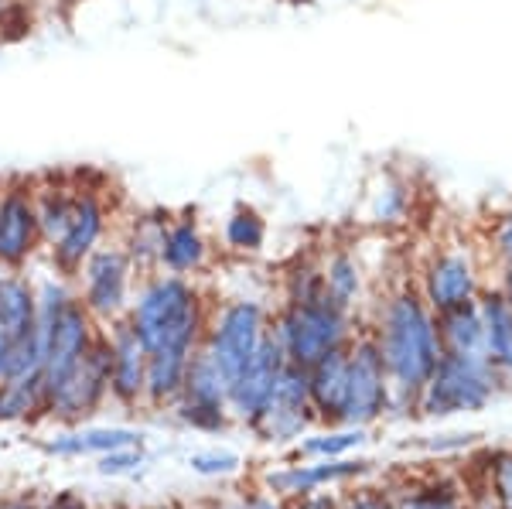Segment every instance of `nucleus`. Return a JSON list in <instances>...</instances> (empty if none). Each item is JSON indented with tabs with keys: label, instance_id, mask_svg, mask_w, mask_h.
<instances>
[{
	"label": "nucleus",
	"instance_id": "obj_4",
	"mask_svg": "<svg viewBox=\"0 0 512 509\" xmlns=\"http://www.w3.org/2000/svg\"><path fill=\"white\" fill-rule=\"evenodd\" d=\"M502 387H506V380L495 373L489 359L441 352L434 376L427 380V387L417 400V410L424 417L475 414V410L489 407Z\"/></svg>",
	"mask_w": 512,
	"mask_h": 509
},
{
	"label": "nucleus",
	"instance_id": "obj_36",
	"mask_svg": "<svg viewBox=\"0 0 512 509\" xmlns=\"http://www.w3.org/2000/svg\"><path fill=\"white\" fill-rule=\"evenodd\" d=\"M403 209V192L400 188H386L383 195H379V216L386 219V223H393L396 216H400Z\"/></svg>",
	"mask_w": 512,
	"mask_h": 509
},
{
	"label": "nucleus",
	"instance_id": "obj_43",
	"mask_svg": "<svg viewBox=\"0 0 512 509\" xmlns=\"http://www.w3.org/2000/svg\"><path fill=\"white\" fill-rule=\"evenodd\" d=\"M284 4H315V0H284Z\"/></svg>",
	"mask_w": 512,
	"mask_h": 509
},
{
	"label": "nucleus",
	"instance_id": "obj_22",
	"mask_svg": "<svg viewBox=\"0 0 512 509\" xmlns=\"http://www.w3.org/2000/svg\"><path fill=\"white\" fill-rule=\"evenodd\" d=\"M168 223H171L168 212H140L134 223H130L123 250H127L137 274H151V270L161 267V246H164V233H168Z\"/></svg>",
	"mask_w": 512,
	"mask_h": 509
},
{
	"label": "nucleus",
	"instance_id": "obj_28",
	"mask_svg": "<svg viewBox=\"0 0 512 509\" xmlns=\"http://www.w3.org/2000/svg\"><path fill=\"white\" fill-rule=\"evenodd\" d=\"M222 236H226L229 250L256 253L267 243V223H263V216L256 209H250V205H239L233 216L226 219V226H222Z\"/></svg>",
	"mask_w": 512,
	"mask_h": 509
},
{
	"label": "nucleus",
	"instance_id": "obj_40",
	"mask_svg": "<svg viewBox=\"0 0 512 509\" xmlns=\"http://www.w3.org/2000/svg\"><path fill=\"white\" fill-rule=\"evenodd\" d=\"M52 509H89V506L82 503V499L76 496V492H62V496L52 503Z\"/></svg>",
	"mask_w": 512,
	"mask_h": 509
},
{
	"label": "nucleus",
	"instance_id": "obj_44",
	"mask_svg": "<svg viewBox=\"0 0 512 509\" xmlns=\"http://www.w3.org/2000/svg\"><path fill=\"white\" fill-rule=\"evenodd\" d=\"M62 4H82V0H62Z\"/></svg>",
	"mask_w": 512,
	"mask_h": 509
},
{
	"label": "nucleus",
	"instance_id": "obj_21",
	"mask_svg": "<svg viewBox=\"0 0 512 509\" xmlns=\"http://www.w3.org/2000/svg\"><path fill=\"white\" fill-rule=\"evenodd\" d=\"M437 335H441V352L485 359V322L478 298L451 311H441L437 315Z\"/></svg>",
	"mask_w": 512,
	"mask_h": 509
},
{
	"label": "nucleus",
	"instance_id": "obj_19",
	"mask_svg": "<svg viewBox=\"0 0 512 509\" xmlns=\"http://www.w3.org/2000/svg\"><path fill=\"white\" fill-rule=\"evenodd\" d=\"M205 260H209V240H205L202 229H198V219L192 212L171 219L168 233H164V246H161V270L188 277V274H195V270H202Z\"/></svg>",
	"mask_w": 512,
	"mask_h": 509
},
{
	"label": "nucleus",
	"instance_id": "obj_15",
	"mask_svg": "<svg viewBox=\"0 0 512 509\" xmlns=\"http://www.w3.org/2000/svg\"><path fill=\"white\" fill-rule=\"evenodd\" d=\"M106 342H110V393L120 404H137L144 400V376H147V349L130 328L127 315L110 322Z\"/></svg>",
	"mask_w": 512,
	"mask_h": 509
},
{
	"label": "nucleus",
	"instance_id": "obj_5",
	"mask_svg": "<svg viewBox=\"0 0 512 509\" xmlns=\"http://www.w3.org/2000/svg\"><path fill=\"white\" fill-rule=\"evenodd\" d=\"M267 332H270L267 311H263L260 301H250V298L229 301V305H222L216 315L209 318L202 346L216 359V366L229 380V387H233V380L256 356V349L267 339Z\"/></svg>",
	"mask_w": 512,
	"mask_h": 509
},
{
	"label": "nucleus",
	"instance_id": "obj_11",
	"mask_svg": "<svg viewBox=\"0 0 512 509\" xmlns=\"http://www.w3.org/2000/svg\"><path fill=\"white\" fill-rule=\"evenodd\" d=\"M41 246L35 185L11 182L0 188V267L21 270Z\"/></svg>",
	"mask_w": 512,
	"mask_h": 509
},
{
	"label": "nucleus",
	"instance_id": "obj_9",
	"mask_svg": "<svg viewBox=\"0 0 512 509\" xmlns=\"http://www.w3.org/2000/svg\"><path fill=\"white\" fill-rule=\"evenodd\" d=\"M178 417L198 431H222L229 421V380L209 349L198 346L188 359L185 387L178 397Z\"/></svg>",
	"mask_w": 512,
	"mask_h": 509
},
{
	"label": "nucleus",
	"instance_id": "obj_27",
	"mask_svg": "<svg viewBox=\"0 0 512 509\" xmlns=\"http://www.w3.org/2000/svg\"><path fill=\"white\" fill-rule=\"evenodd\" d=\"M35 410H45V380H41V373L7 380L0 387V421H21V417L35 414Z\"/></svg>",
	"mask_w": 512,
	"mask_h": 509
},
{
	"label": "nucleus",
	"instance_id": "obj_25",
	"mask_svg": "<svg viewBox=\"0 0 512 509\" xmlns=\"http://www.w3.org/2000/svg\"><path fill=\"white\" fill-rule=\"evenodd\" d=\"M321 281H325V298L332 301L335 308L352 315L362 298V270L349 250H335L332 257L321 264Z\"/></svg>",
	"mask_w": 512,
	"mask_h": 509
},
{
	"label": "nucleus",
	"instance_id": "obj_41",
	"mask_svg": "<svg viewBox=\"0 0 512 509\" xmlns=\"http://www.w3.org/2000/svg\"><path fill=\"white\" fill-rule=\"evenodd\" d=\"M468 509H495L492 499L485 496V489H475L472 496H468Z\"/></svg>",
	"mask_w": 512,
	"mask_h": 509
},
{
	"label": "nucleus",
	"instance_id": "obj_24",
	"mask_svg": "<svg viewBox=\"0 0 512 509\" xmlns=\"http://www.w3.org/2000/svg\"><path fill=\"white\" fill-rule=\"evenodd\" d=\"M76 185H41L35 188V209H38V229L41 243H59L62 233L72 223V212H76Z\"/></svg>",
	"mask_w": 512,
	"mask_h": 509
},
{
	"label": "nucleus",
	"instance_id": "obj_18",
	"mask_svg": "<svg viewBox=\"0 0 512 509\" xmlns=\"http://www.w3.org/2000/svg\"><path fill=\"white\" fill-rule=\"evenodd\" d=\"M478 308L485 322V359L495 366V373L512 383V305L499 287L478 291Z\"/></svg>",
	"mask_w": 512,
	"mask_h": 509
},
{
	"label": "nucleus",
	"instance_id": "obj_3",
	"mask_svg": "<svg viewBox=\"0 0 512 509\" xmlns=\"http://www.w3.org/2000/svg\"><path fill=\"white\" fill-rule=\"evenodd\" d=\"M270 332L277 335L287 363L301 369H311L328 352L345 349L355 339L352 315L335 308L325 294L315 301H304V305H284Z\"/></svg>",
	"mask_w": 512,
	"mask_h": 509
},
{
	"label": "nucleus",
	"instance_id": "obj_32",
	"mask_svg": "<svg viewBox=\"0 0 512 509\" xmlns=\"http://www.w3.org/2000/svg\"><path fill=\"white\" fill-rule=\"evenodd\" d=\"M325 294V281H321V264L315 260H301L291 274H287V301L284 305H304Z\"/></svg>",
	"mask_w": 512,
	"mask_h": 509
},
{
	"label": "nucleus",
	"instance_id": "obj_7",
	"mask_svg": "<svg viewBox=\"0 0 512 509\" xmlns=\"http://www.w3.org/2000/svg\"><path fill=\"white\" fill-rule=\"evenodd\" d=\"M79 301L86 305L96 322H117L130 308V277H134V264H130L123 243L96 246L79 267Z\"/></svg>",
	"mask_w": 512,
	"mask_h": 509
},
{
	"label": "nucleus",
	"instance_id": "obj_31",
	"mask_svg": "<svg viewBox=\"0 0 512 509\" xmlns=\"http://www.w3.org/2000/svg\"><path fill=\"white\" fill-rule=\"evenodd\" d=\"M492 257H495V270H499V281L492 287H499L506 294V301L512 305V209L502 212L492 223Z\"/></svg>",
	"mask_w": 512,
	"mask_h": 509
},
{
	"label": "nucleus",
	"instance_id": "obj_42",
	"mask_svg": "<svg viewBox=\"0 0 512 509\" xmlns=\"http://www.w3.org/2000/svg\"><path fill=\"white\" fill-rule=\"evenodd\" d=\"M0 509H38L35 503H28V499H11V503H4Z\"/></svg>",
	"mask_w": 512,
	"mask_h": 509
},
{
	"label": "nucleus",
	"instance_id": "obj_14",
	"mask_svg": "<svg viewBox=\"0 0 512 509\" xmlns=\"http://www.w3.org/2000/svg\"><path fill=\"white\" fill-rule=\"evenodd\" d=\"M110 223V209H106L103 195L96 188H79L76 195V212H72V223L62 233L59 243H52V264L62 277H76L79 267L86 264V257L96 250L99 240Z\"/></svg>",
	"mask_w": 512,
	"mask_h": 509
},
{
	"label": "nucleus",
	"instance_id": "obj_6",
	"mask_svg": "<svg viewBox=\"0 0 512 509\" xmlns=\"http://www.w3.org/2000/svg\"><path fill=\"white\" fill-rule=\"evenodd\" d=\"M390 410V376L383 366L373 332L355 335L349 342V390L338 428H369Z\"/></svg>",
	"mask_w": 512,
	"mask_h": 509
},
{
	"label": "nucleus",
	"instance_id": "obj_37",
	"mask_svg": "<svg viewBox=\"0 0 512 509\" xmlns=\"http://www.w3.org/2000/svg\"><path fill=\"white\" fill-rule=\"evenodd\" d=\"M236 509H284V503H280V496H274V492H250V496L239 499Z\"/></svg>",
	"mask_w": 512,
	"mask_h": 509
},
{
	"label": "nucleus",
	"instance_id": "obj_20",
	"mask_svg": "<svg viewBox=\"0 0 512 509\" xmlns=\"http://www.w3.org/2000/svg\"><path fill=\"white\" fill-rule=\"evenodd\" d=\"M35 325H38V287L21 270L0 274V332L11 342H18Z\"/></svg>",
	"mask_w": 512,
	"mask_h": 509
},
{
	"label": "nucleus",
	"instance_id": "obj_8",
	"mask_svg": "<svg viewBox=\"0 0 512 509\" xmlns=\"http://www.w3.org/2000/svg\"><path fill=\"white\" fill-rule=\"evenodd\" d=\"M110 397V342L99 328L96 342L69 373L48 390L45 410L59 421H82Z\"/></svg>",
	"mask_w": 512,
	"mask_h": 509
},
{
	"label": "nucleus",
	"instance_id": "obj_38",
	"mask_svg": "<svg viewBox=\"0 0 512 509\" xmlns=\"http://www.w3.org/2000/svg\"><path fill=\"white\" fill-rule=\"evenodd\" d=\"M294 509H338V499L325 496V492H308V496H297Z\"/></svg>",
	"mask_w": 512,
	"mask_h": 509
},
{
	"label": "nucleus",
	"instance_id": "obj_13",
	"mask_svg": "<svg viewBox=\"0 0 512 509\" xmlns=\"http://www.w3.org/2000/svg\"><path fill=\"white\" fill-rule=\"evenodd\" d=\"M478 291H482V277H478V264L468 250H441L427 260L424 277H420V294L434 315L468 305L478 298Z\"/></svg>",
	"mask_w": 512,
	"mask_h": 509
},
{
	"label": "nucleus",
	"instance_id": "obj_17",
	"mask_svg": "<svg viewBox=\"0 0 512 509\" xmlns=\"http://www.w3.org/2000/svg\"><path fill=\"white\" fill-rule=\"evenodd\" d=\"M308 387H311V404H315V417L325 421L328 428L332 424L338 428L345 410V390H349V346L318 359L308 369Z\"/></svg>",
	"mask_w": 512,
	"mask_h": 509
},
{
	"label": "nucleus",
	"instance_id": "obj_30",
	"mask_svg": "<svg viewBox=\"0 0 512 509\" xmlns=\"http://www.w3.org/2000/svg\"><path fill=\"white\" fill-rule=\"evenodd\" d=\"M366 445V428H342V431H328L318 438H308L297 445L304 458H342L349 451Z\"/></svg>",
	"mask_w": 512,
	"mask_h": 509
},
{
	"label": "nucleus",
	"instance_id": "obj_33",
	"mask_svg": "<svg viewBox=\"0 0 512 509\" xmlns=\"http://www.w3.org/2000/svg\"><path fill=\"white\" fill-rule=\"evenodd\" d=\"M140 462H144L140 445H130V448H117V451H106V455H99L96 472L99 475H127V472H134Z\"/></svg>",
	"mask_w": 512,
	"mask_h": 509
},
{
	"label": "nucleus",
	"instance_id": "obj_2",
	"mask_svg": "<svg viewBox=\"0 0 512 509\" xmlns=\"http://www.w3.org/2000/svg\"><path fill=\"white\" fill-rule=\"evenodd\" d=\"M127 322L147 352H192L205 342V301L198 287L181 274H147Z\"/></svg>",
	"mask_w": 512,
	"mask_h": 509
},
{
	"label": "nucleus",
	"instance_id": "obj_12",
	"mask_svg": "<svg viewBox=\"0 0 512 509\" xmlns=\"http://www.w3.org/2000/svg\"><path fill=\"white\" fill-rule=\"evenodd\" d=\"M284 366H287L284 349H280L277 335L267 332V339L260 342L256 356L233 380V387H229V414H236L239 421H246L253 428L263 410H267V404L274 400V390H277V380H280V373H284Z\"/></svg>",
	"mask_w": 512,
	"mask_h": 509
},
{
	"label": "nucleus",
	"instance_id": "obj_23",
	"mask_svg": "<svg viewBox=\"0 0 512 509\" xmlns=\"http://www.w3.org/2000/svg\"><path fill=\"white\" fill-rule=\"evenodd\" d=\"M393 509H468V492L451 475H431L396 492Z\"/></svg>",
	"mask_w": 512,
	"mask_h": 509
},
{
	"label": "nucleus",
	"instance_id": "obj_39",
	"mask_svg": "<svg viewBox=\"0 0 512 509\" xmlns=\"http://www.w3.org/2000/svg\"><path fill=\"white\" fill-rule=\"evenodd\" d=\"M11 349H14V342L7 339L4 332H0V387H4V380H7V369H11Z\"/></svg>",
	"mask_w": 512,
	"mask_h": 509
},
{
	"label": "nucleus",
	"instance_id": "obj_29",
	"mask_svg": "<svg viewBox=\"0 0 512 509\" xmlns=\"http://www.w3.org/2000/svg\"><path fill=\"white\" fill-rule=\"evenodd\" d=\"M485 496L495 509H512V448H495L485 458Z\"/></svg>",
	"mask_w": 512,
	"mask_h": 509
},
{
	"label": "nucleus",
	"instance_id": "obj_1",
	"mask_svg": "<svg viewBox=\"0 0 512 509\" xmlns=\"http://www.w3.org/2000/svg\"><path fill=\"white\" fill-rule=\"evenodd\" d=\"M373 339L383 352V366L390 376V410H417L427 380L441 359L437 315L417 287H400L379 308Z\"/></svg>",
	"mask_w": 512,
	"mask_h": 509
},
{
	"label": "nucleus",
	"instance_id": "obj_26",
	"mask_svg": "<svg viewBox=\"0 0 512 509\" xmlns=\"http://www.w3.org/2000/svg\"><path fill=\"white\" fill-rule=\"evenodd\" d=\"M140 445V434L130 428H86L76 434H62L55 438L48 451L52 455H106V451H117V448H130Z\"/></svg>",
	"mask_w": 512,
	"mask_h": 509
},
{
	"label": "nucleus",
	"instance_id": "obj_16",
	"mask_svg": "<svg viewBox=\"0 0 512 509\" xmlns=\"http://www.w3.org/2000/svg\"><path fill=\"white\" fill-rule=\"evenodd\" d=\"M373 472V462H359V458H318L315 465H291V469L267 472V489L274 496H308L318 492L321 486H332V482L359 479V475Z\"/></svg>",
	"mask_w": 512,
	"mask_h": 509
},
{
	"label": "nucleus",
	"instance_id": "obj_35",
	"mask_svg": "<svg viewBox=\"0 0 512 509\" xmlns=\"http://www.w3.org/2000/svg\"><path fill=\"white\" fill-rule=\"evenodd\" d=\"M338 509H393V496L383 489H355L338 503Z\"/></svg>",
	"mask_w": 512,
	"mask_h": 509
},
{
	"label": "nucleus",
	"instance_id": "obj_10",
	"mask_svg": "<svg viewBox=\"0 0 512 509\" xmlns=\"http://www.w3.org/2000/svg\"><path fill=\"white\" fill-rule=\"evenodd\" d=\"M315 417V404H311V387H308V369L287 363L284 373L277 380L274 400L260 414V421L253 424V431L263 441H294L311 428Z\"/></svg>",
	"mask_w": 512,
	"mask_h": 509
},
{
	"label": "nucleus",
	"instance_id": "obj_34",
	"mask_svg": "<svg viewBox=\"0 0 512 509\" xmlns=\"http://www.w3.org/2000/svg\"><path fill=\"white\" fill-rule=\"evenodd\" d=\"M192 469L198 475H233L239 469V455H233V451H202V455H192Z\"/></svg>",
	"mask_w": 512,
	"mask_h": 509
}]
</instances>
